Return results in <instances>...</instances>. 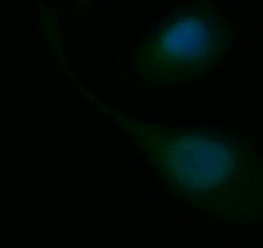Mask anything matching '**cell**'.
Wrapping results in <instances>:
<instances>
[{"label":"cell","mask_w":263,"mask_h":248,"mask_svg":"<svg viewBox=\"0 0 263 248\" xmlns=\"http://www.w3.org/2000/svg\"><path fill=\"white\" fill-rule=\"evenodd\" d=\"M81 93L112 120L173 195L213 215L250 211L263 195L262 165L244 140L209 128L153 124Z\"/></svg>","instance_id":"cell-1"},{"label":"cell","mask_w":263,"mask_h":248,"mask_svg":"<svg viewBox=\"0 0 263 248\" xmlns=\"http://www.w3.org/2000/svg\"><path fill=\"white\" fill-rule=\"evenodd\" d=\"M75 3H77V4H86V3H90L92 0H74Z\"/></svg>","instance_id":"cell-3"},{"label":"cell","mask_w":263,"mask_h":248,"mask_svg":"<svg viewBox=\"0 0 263 248\" xmlns=\"http://www.w3.org/2000/svg\"><path fill=\"white\" fill-rule=\"evenodd\" d=\"M227 30L208 5L177 12L137 49L133 75L145 87H173L209 74L227 51Z\"/></svg>","instance_id":"cell-2"}]
</instances>
